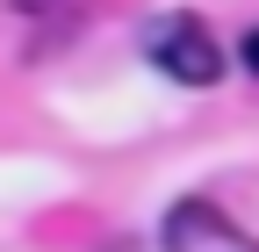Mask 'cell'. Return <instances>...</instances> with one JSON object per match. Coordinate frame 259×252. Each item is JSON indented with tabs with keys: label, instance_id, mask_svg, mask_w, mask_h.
I'll use <instances>...</instances> for the list:
<instances>
[{
	"label": "cell",
	"instance_id": "obj_2",
	"mask_svg": "<svg viewBox=\"0 0 259 252\" xmlns=\"http://www.w3.org/2000/svg\"><path fill=\"white\" fill-rule=\"evenodd\" d=\"M158 238H166L173 252H245V245H252V238L231 224V216H223V209H209V202H173Z\"/></svg>",
	"mask_w": 259,
	"mask_h": 252
},
{
	"label": "cell",
	"instance_id": "obj_3",
	"mask_svg": "<svg viewBox=\"0 0 259 252\" xmlns=\"http://www.w3.org/2000/svg\"><path fill=\"white\" fill-rule=\"evenodd\" d=\"M238 58H245V65H252V72H259V29H252V36H245V44H238Z\"/></svg>",
	"mask_w": 259,
	"mask_h": 252
},
{
	"label": "cell",
	"instance_id": "obj_1",
	"mask_svg": "<svg viewBox=\"0 0 259 252\" xmlns=\"http://www.w3.org/2000/svg\"><path fill=\"white\" fill-rule=\"evenodd\" d=\"M144 51H151L158 72H173V79H187V87H216V79H223V51H216V36H209L194 15L151 22V29H144Z\"/></svg>",
	"mask_w": 259,
	"mask_h": 252
}]
</instances>
